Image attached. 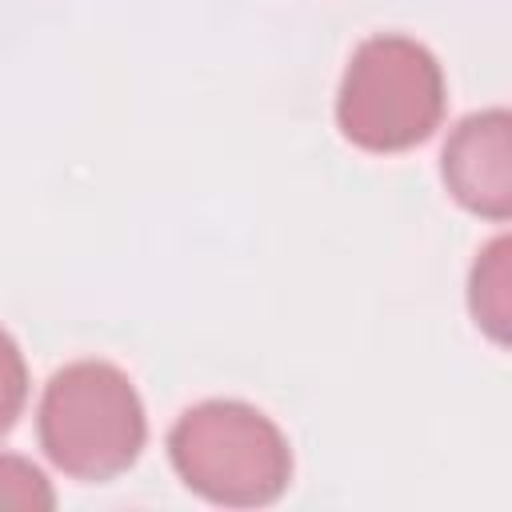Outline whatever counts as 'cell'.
Here are the masks:
<instances>
[{
    "label": "cell",
    "mask_w": 512,
    "mask_h": 512,
    "mask_svg": "<svg viewBox=\"0 0 512 512\" xmlns=\"http://www.w3.org/2000/svg\"><path fill=\"white\" fill-rule=\"evenodd\" d=\"M176 476L224 508H260L284 496L292 448L284 432L244 400L192 404L168 432Z\"/></svg>",
    "instance_id": "1"
},
{
    "label": "cell",
    "mask_w": 512,
    "mask_h": 512,
    "mask_svg": "<svg viewBox=\"0 0 512 512\" xmlns=\"http://www.w3.org/2000/svg\"><path fill=\"white\" fill-rule=\"evenodd\" d=\"M452 200L484 220L512 216V116L504 108L464 116L444 144Z\"/></svg>",
    "instance_id": "4"
},
{
    "label": "cell",
    "mask_w": 512,
    "mask_h": 512,
    "mask_svg": "<svg viewBox=\"0 0 512 512\" xmlns=\"http://www.w3.org/2000/svg\"><path fill=\"white\" fill-rule=\"evenodd\" d=\"M24 400H28V368L20 344L0 328V436L20 420Z\"/></svg>",
    "instance_id": "7"
},
{
    "label": "cell",
    "mask_w": 512,
    "mask_h": 512,
    "mask_svg": "<svg viewBox=\"0 0 512 512\" xmlns=\"http://www.w3.org/2000/svg\"><path fill=\"white\" fill-rule=\"evenodd\" d=\"M36 428L48 460L72 480H112L128 472L148 436L136 384L108 360L60 368L44 384Z\"/></svg>",
    "instance_id": "2"
},
{
    "label": "cell",
    "mask_w": 512,
    "mask_h": 512,
    "mask_svg": "<svg viewBox=\"0 0 512 512\" xmlns=\"http://www.w3.org/2000/svg\"><path fill=\"white\" fill-rule=\"evenodd\" d=\"M56 492L48 476L24 456H0V508H52Z\"/></svg>",
    "instance_id": "6"
},
{
    "label": "cell",
    "mask_w": 512,
    "mask_h": 512,
    "mask_svg": "<svg viewBox=\"0 0 512 512\" xmlns=\"http://www.w3.org/2000/svg\"><path fill=\"white\" fill-rule=\"evenodd\" d=\"M444 120V72L436 56L396 32L368 36L340 80L336 124L364 152L424 144Z\"/></svg>",
    "instance_id": "3"
},
{
    "label": "cell",
    "mask_w": 512,
    "mask_h": 512,
    "mask_svg": "<svg viewBox=\"0 0 512 512\" xmlns=\"http://www.w3.org/2000/svg\"><path fill=\"white\" fill-rule=\"evenodd\" d=\"M512 244L508 236H496L476 268H472V280H468V308L476 316V324L496 340V344H508V324H512Z\"/></svg>",
    "instance_id": "5"
}]
</instances>
